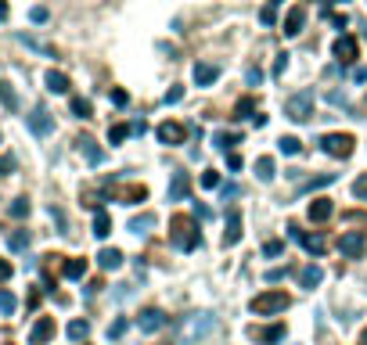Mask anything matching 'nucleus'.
I'll return each instance as SVG.
<instances>
[{"label": "nucleus", "instance_id": "nucleus-1", "mask_svg": "<svg viewBox=\"0 0 367 345\" xmlns=\"http://www.w3.org/2000/svg\"><path fill=\"white\" fill-rule=\"evenodd\" d=\"M213 331H217V317H213V313H191V317H184L180 327H177V345H198V341H205Z\"/></svg>", "mask_w": 367, "mask_h": 345}, {"label": "nucleus", "instance_id": "nucleus-2", "mask_svg": "<svg viewBox=\"0 0 367 345\" xmlns=\"http://www.w3.org/2000/svg\"><path fill=\"white\" fill-rule=\"evenodd\" d=\"M170 241H173L180 252H195V248L202 245V234H198L195 216H173V219H170Z\"/></svg>", "mask_w": 367, "mask_h": 345}, {"label": "nucleus", "instance_id": "nucleus-3", "mask_svg": "<svg viewBox=\"0 0 367 345\" xmlns=\"http://www.w3.org/2000/svg\"><path fill=\"white\" fill-rule=\"evenodd\" d=\"M292 306V295L288 292H263V295H256L252 302H248V310L256 313V317H278V313H285Z\"/></svg>", "mask_w": 367, "mask_h": 345}, {"label": "nucleus", "instance_id": "nucleus-4", "mask_svg": "<svg viewBox=\"0 0 367 345\" xmlns=\"http://www.w3.org/2000/svg\"><path fill=\"white\" fill-rule=\"evenodd\" d=\"M285 115L292 123H306L310 115H313V90H299L285 101Z\"/></svg>", "mask_w": 367, "mask_h": 345}, {"label": "nucleus", "instance_id": "nucleus-5", "mask_svg": "<svg viewBox=\"0 0 367 345\" xmlns=\"http://www.w3.org/2000/svg\"><path fill=\"white\" fill-rule=\"evenodd\" d=\"M321 148H324V155H332V158H349V155L356 151V137H353V133H324V137H321Z\"/></svg>", "mask_w": 367, "mask_h": 345}, {"label": "nucleus", "instance_id": "nucleus-6", "mask_svg": "<svg viewBox=\"0 0 367 345\" xmlns=\"http://www.w3.org/2000/svg\"><path fill=\"white\" fill-rule=\"evenodd\" d=\"M339 252H342V259H360L367 252V234L363 230H346L339 238Z\"/></svg>", "mask_w": 367, "mask_h": 345}, {"label": "nucleus", "instance_id": "nucleus-7", "mask_svg": "<svg viewBox=\"0 0 367 345\" xmlns=\"http://www.w3.org/2000/svg\"><path fill=\"white\" fill-rule=\"evenodd\" d=\"M288 230H292V238H295L310 256H324V252H328V241H324L321 234H306V230H302V226H295V223H292Z\"/></svg>", "mask_w": 367, "mask_h": 345}, {"label": "nucleus", "instance_id": "nucleus-8", "mask_svg": "<svg viewBox=\"0 0 367 345\" xmlns=\"http://www.w3.org/2000/svg\"><path fill=\"white\" fill-rule=\"evenodd\" d=\"M137 327H141L144 334L163 331V327H166V313H163L159 306H148V310H141V317H137Z\"/></svg>", "mask_w": 367, "mask_h": 345}, {"label": "nucleus", "instance_id": "nucleus-9", "mask_svg": "<svg viewBox=\"0 0 367 345\" xmlns=\"http://www.w3.org/2000/svg\"><path fill=\"white\" fill-rule=\"evenodd\" d=\"M248 338L256 345H278L285 341V324H270V327H248Z\"/></svg>", "mask_w": 367, "mask_h": 345}, {"label": "nucleus", "instance_id": "nucleus-10", "mask_svg": "<svg viewBox=\"0 0 367 345\" xmlns=\"http://www.w3.org/2000/svg\"><path fill=\"white\" fill-rule=\"evenodd\" d=\"M155 137H159V144H166V148H177V144L187 141V130L180 123H163V126H155Z\"/></svg>", "mask_w": 367, "mask_h": 345}, {"label": "nucleus", "instance_id": "nucleus-11", "mask_svg": "<svg viewBox=\"0 0 367 345\" xmlns=\"http://www.w3.org/2000/svg\"><path fill=\"white\" fill-rule=\"evenodd\" d=\"M50 338H55V317H40L29 331V345H47Z\"/></svg>", "mask_w": 367, "mask_h": 345}, {"label": "nucleus", "instance_id": "nucleus-12", "mask_svg": "<svg viewBox=\"0 0 367 345\" xmlns=\"http://www.w3.org/2000/svg\"><path fill=\"white\" fill-rule=\"evenodd\" d=\"M29 130H33L36 137L55 133V119H50V111H47V108H33V115H29Z\"/></svg>", "mask_w": 367, "mask_h": 345}, {"label": "nucleus", "instance_id": "nucleus-13", "mask_svg": "<svg viewBox=\"0 0 367 345\" xmlns=\"http://www.w3.org/2000/svg\"><path fill=\"white\" fill-rule=\"evenodd\" d=\"M356 54H360V47H356L353 36H339V40H335V58H339L342 65H353Z\"/></svg>", "mask_w": 367, "mask_h": 345}, {"label": "nucleus", "instance_id": "nucleus-14", "mask_svg": "<svg viewBox=\"0 0 367 345\" xmlns=\"http://www.w3.org/2000/svg\"><path fill=\"white\" fill-rule=\"evenodd\" d=\"M191 76H195L198 87H213V83L220 80V65H213V62H198Z\"/></svg>", "mask_w": 367, "mask_h": 345}, {"label": "nucleus", "instance_id": "nucleus-15", "mask_svg": "<svg viewBox=\"0 0 367 345\" xmlns=\"http://www.w3.org/2000/svg\"><path fill=\"white\" fill-rule=\"evenodd\" d=\"M241 241V216L231 209L227 212V230H224V248H234Z\"/></svg>", "mask_w": 367, "mask_h": 345}, {"label": "nucleus", "instance_id": "nucleus-16", "mask_svg": "<svg viewBox=\"0 0 367 345\" xmlns=\"http://www.w3.org/2000/svg\"><path fill=\"white\" fill-rule=\"evenodd\" d=\"M302 22H306V8H302V4H295V8L288 11L285 26H281V29H285V36H299V33H302Z\"/></svg>", "mask_w": 367, "mask_h": 345}, {"label": "nucleus", "instance_id": "nucleus-17", "mask_svg": "<svg viewBox=\"0 0 367 345\" xmlns=\"http://www.w3.org/2000/svg\"><path fill=\"white\" fill-rule=\"evenodd\" d=\"M191 191V177L187 172H173V180H170V202H184Z\"/></svg>", "mask_w": 367, "mask_h": 345}, {"label": "nucleus", "instance_id": "nucleus-18", "mask_svg": "<svg viewBox=\"0 0 367 345\" xmlns=\"http://www.w3.org/2000/svg\"><path fill=\"white\" fill-rule=\"evenodd\" d=\"M321 280H324V270H321L317 263H306V266L299 270V284H302V288H310V292H313V288H317Z\"/></svg>", "mask_w": 367, "mask_h": 345}, {"label": "nucleus", "instance_id": "nucleus-19", "mask_svg": "<svg viewBox=\"0 0 367 345\" xmlns=\"http://www.w3.org/2000/svg\"><path fill=\"white\" fill-rule=\"evenodd\" d=\"M332 212H335L332 198H313V202H310V219H313V223H324V219H332Z\"/></svg>", "mask_w": 367, "mask_h": 345}, {"label": "nucleus", "instance_id": "nucleus-20", "mask_svg": "<svg viewBox=\"0 0 367 345\" xmlns=\"http://www.w3.org/2000/svg\"><path fill=\"white\" fill-rule=\"evenodd\" d=\"M116 198H119L123 205H137V202H144V198H148V187H144V184H130V187H119V191H116Z\"/></svg>", "mask_w": 367, "mask_h": 345}, {"label": "nucleus", "instance_id": "nucleus-21", "mask_svg": "<svg viewBox=\"0 0 367 345\" xmlns=\"http://www.w3.org/2000/svg\"><path fill=\"white\" fill-rule=\"evenodd\" d=\"M76 144H80V151L87 155V162H90V165H101V162H104V151L97 148V141H94V137H80Z\"/></svg>", "mask_w": 367, "mask_h": 345}, {"label": "nucleus", "instance_id": "nucleus-22", "mask_svg": "<svg viewBox=\"0 0 367 345\" xmlns=\"http://www.w3.org/2000/svg\"><path fill=\"white\" fill-rule=\"evenodd\" d=\"M43 83H47V90H50V94H69V76H65V72H58V69H50V72L43 76Z\"/></svg>", "mask_w": 367, "mask_h": 345}, {"label": "nucleus", "instance_id": "nucleus-23", "mask_svg": "<svg viewBox=\"0 0 367 345\" xmlns=\"http://www.w3.org/2000/svg\"><path fill=\"white\" fill-rule=\"evenodd\" d=\"M97 266L101 270H119L123 266V252L119 248H101L97 252Z\"/></svg>", "mask_w": 367, "mask_h": 345}, {"label": "nucleus", "instance_id": "nucleus-24", "mask_svg": "<svg viewBox=\"0 0 367 345\" xmlns=\"http://www.w3.org/2000/svg\"><path fill=\"white\" fill-rule=\"evenodd\" d=\"M109 234H112V216L104 212V209H97V212H94V238H101V241H104Z\"/></svg>", "mask_w": 367, "mask_h": 345}, {"label": "nucleus", "instance_id": "nucleus-25", "mask_svg": "<svg viewBox=\"0 0 367 345\" xmlns=\"http://www.w3.org/2000/svg\"><path fill=\"white\" fill-rule=\"evenodd\" d=\"M256 177L263 180V184H274V177H278V172H274V158H270V155L256 158Z\"/></svg>", "mask_w": 367, "mask_h": 345}, {"label": "nucleus", "instance_id": "nucleus-26", "mask_svg": "<svg viewBox=\"0 0 367 345\" xmlns=\"http://www.w3.org/2000/svg\"><path fill=\"white\" fill-rule=\"evenodd\" d=\"M62 273H65L69 280H80V277L87 273V259H69V263L62 266Z\"/></svg>", "mask_w": 367, "mask_h": 345}, {"label": "nucleus", "instance_id": "nucleus-27", "mask_svg": "<svg viewBox=\"0 0 367 345\" xmlns=\"http://www.w3.org/2000/svg\"><path fill=\"white\" fill-rule=\"evenodd\" d=\"M151 226H155V216H151V212H144V216L130 219V230H133V234H148Z\"/></svg>", "mask_w": 367, "mask_h": 345}, {"label": "nucleus", "instance_id": "nucleus-28", "mask_svg": "<svg viewBox=\"0 0 367 345\" xmlns=\"http://www.w3.org/2000/svg\"><path fill=\"white\" fill-rule=\"evenodd\" d=\"M29 241H33V238H29V230H15V234L8 238L11 252H26V248H29Z\"/></svg>", "mask_w": 367, "mask_h": 345}, {"label": "nucleus", "instance_id": "nucleus-29", "mask_svg": "<svg viewBox=\"0 0 367 345\" xmlns=\"http://www.w3.org/2000/svg\"><path fill=\"white\" fill-rule=\"evenodd\" d=\"M252 111H256V101L252 97H241L234 104V119H252Z\"/></svg>", "mask_w": 367, "mask_h": 345}, {"label": "nucleus", "instance_id": "nucleus-30", "mask_svg": "<svg viewBox=\"0 0 367 345\" xmlns=\"http://www.w3.org/2000/svg\"><path fill=\"white\" fill-rule=\"evenodd\" d=\"M278 151H281V155H299V151H302V141H299V137H281V141H278Z\"/></svg>", "mask_w": 367, "mask_h": 345}, {"label": "nucleus", "instance_id": "nucleus-31", "mask_svg": "<svg viewBox=\"0 0 367 345\" xmlns=\"http://www.w3.org/2000/svg\"><path fill=\"white\" fill-rule=\"evenodd\" d=\"M87 334H90V324H87V320H72V324H69V338H72V341H87Z\"/></svg>", "mask_w": 367, "mask_h": 345}, {"label": "nucleus", "instance_id": "nucleus-32", "mask_svg": "<svg viewBox=\"0 0 367 345\" xmlns=\"http://www.w3.org/2000/svg\"><path fill=\"white\" fill-rule=\"evenodd\" d=\"M328 184H335V172H324V177L306 180V184H302V191H321V187H328Z\"/></svg>", "mask_w": 367, "mask_h": 345}, {"label": "nucleus", "instance_id": "nucleus-33", "mask_svg": "<svg viewBox=\"0 0 367 345\" xmlns=\"http://www.w3.org/2000/svg\"><path fill=\"white\" fill-rule=\"evenodd\" d=\"M18 310V299L11 295V292H0V313H4V317H11Z\"/></svg>", "mask_w": 367, "mask_h": 345}, {"label": "nucleus", "instance_id": "nucleus-34", "mask_svg": "<svg viewBox=\"0 0 367 345\" xmlns=\"http://www.w3.org/2000/svg\"><path fill=\"white\" fill-rule=\"evenodd\" d=\"M213 141H217V148H220V151H227V148H234V144H238V133H227V130H220Z\"/></svg>", "mask_w": 367, "mask_h": 345}, {"label": "nucleus", "instance_id": "nucleus-35", "mask_svg": "<svg viewBox=\"0 0 367 345\" xmlns=\"http://www.w3.org/2000/svg\"><path fill=\"white\" fill-rule=\"evenodd\" d=\"M0 101H4V108H11V111L18 108V97H15V90L8 83H0Z\"/></svg>", "mask_w": 367, "mask_h": 345}, {"label": "nucleus", "instance_id": "nucleus-36", "mask_svg": "<svg viewBox=\"0 0 367 345\" xmlns=\"http://www.w3.org/2000/svg\"><path fill=\"white\" fill-rule=\"evenodd\" d=\"M72 111L80 115V119H90V115H94V108H90V101H83V97H72Z\"/></svg>", "mask_w": 367, "mask_h": 345}, {"label": "nucleus", "instance_id": "nucleus-37", "mask_svg": "<svg viewBox=\"0 0 367 345\" xmlns=\"http://www.w3.org/2000/svg\"><path fill=\"white\" fill-rule=\"evenodd\" d=\"M130 133H133V130H130V126H123V123H119V126H112V130H109V141H112V144H123V141H126V137H130Z\"/></svg>", "mask_w": 367, "mask_h": 345}, {"label": "nucleus", "instance_id": "nucleus-38", "mask_svg": "<svg viewBox=\"0 0 367 345\" xmlns=\"http://www.w3.org/2000/svg\"><path fill=\"white\" fill-rule=\"evenodd\" d=\"M11 216H15V219H26V216H29V198H15V202H11Z\"/></svg>", "mask_w": 367, "mask_h": 345}, {"label": "nucleus", "instance_id": "nucleus-39", "mask_svg": "<svg viewBox=\"0 0 367 345\" xmlns=\"http://www.w3.org/2000/svg\"><path fill=\"white\" fill-rule=\"evenodd\" d=\"M22 43L33 47V50H40V54H47V58H55V47H47V43H40V40H33V36H22Z\"/></svg>", "mask_w": 367, "mask_h": 345}, {"label": "nucleus", "instance_id": "nucleus-40", "mask_svg": "<svg viewBox=\"0 0 367 345\" xmlns=\"http://www.w3.org/2000/svg\"><path fill=\"white\" fill-rule=\"evenodd\" d=\"M202 187H220V172L217 169H205L202 172Z\"/></svg>", "mask_w": 367, "mask_h": 345}, {"label": "nucleus", "instance_id": "nucleus-41", "mask_svg": "<svg viewBox=\"0 0 367 345\" xmlns=\"http://www.w3.org/2000/svg\"><path fill=\"white\" fill-rule=\"evenodd\" d=\"M259 22H263V26H274V22H278V11H274V4H267L263 11H259Z\"/></svg>", "mask_w": 367, "mask_h": 345}, {"label": "nucleus", "instance_id": "nucleus-42", "mask_svg": "<svg viewBox=\"0 0 367 345\" xmlns=\"http://www.w3.org/2000/svg\"><path fill=\"white\" fill-rule=\"evenodd\" d=\"M281 252H285V241H267V245H263V256H270V259L281 256Z\"/></svg>", "mask_w": 367, "mask_h": 345}, {"label": "nucleus", "instance_id": "nucleus-43", "mask_svg": "<svg viewBox=\"0 0 367 345\" xmlns=\"http://www.w3.org/2000/svg\"><path fill=\"white\" fill-rule=\"evenodd\" d=\"M126 327H130L126 320H116V324L109 327V338H123V334H126Z\"/></svg>", "mask_w": 367, "mask_h": 345}, {"label": "nucleus", "instance_id": "nucleus-44", "mask_svg": "<svg viewBox=\"0 0 367 345\" xmlns=\"http://www.w3.org/2000/svg\"><path fill=\"white\" fill-rule=\"evenodd\" d=\"M353 195H356V198H367V177H356V180H353Z\"/></svg>", "mask_w": 367, "mask_h": 345}, {"label": "nucleus", "instance_id": "nucleus-45", "mask_svg": "<svg viewBox=\"0 0 367 345\" xmlns=\"http://www.w3.org/2000/svg\"><path fill=\"white\" fill-rule=\"evenodd\" d=\"M11 169H15V158H11V155H4V158H0V177H8Z\"/></svg>", "mask_w": 367, "mask_h": 345}, {"label": "nucleus", "instance_id": "nucleus-46", "mask_svg": "<svg viewBox=\"0 0 367 345\" xmlns=\"http://www.w3.org/2000/svg\"><path fill=\"white\" fill-rule=\"evenodd\" d=\"M285 69H288V54H281L274 62V76H285Z\"/></svg>", "mask_w": 367, "mask_h": 345}, {"label": "nucleus", "instance_id": "nucleus-47", "mask_svg": "<svg viewBox=\"0 0 367 345\" xmlns=\"http://www.w3.org/2000/svg\"><path fill=\"white\" fill-rule=\"evenodd\" d=\"M11 273H15V270H11V263H8V259H0V280H11Z\"/></svg>", "mask_w": 367, "mask_h": 345}, {"label": "nucleus", "instance_id": "nucleus-48", "mask_svg": "<svg viewBox=\"0 0 367 345\" xmlns=\"http://www.w3.org/2000/svg\"><path fill=\"white\" fill-rule=\"evenodd\" d=\"M180 97H184V90H180V87H173V90H170V94L163 97V101H166V104H177Z\"/></svg>", "mask_w": 367, "mask_h": 345}, {"label": "nucleus", "instance_id": "nucleus-49", "mask_svg": "<svg viewBox=\"0 0 367 345\" xmlns=\"http://www.w3.org/2000/svg\"><path fill=\"white\" fill-rule=\"evenodd\" d=\"M29 18H33V22H47V8H33Z\"/></svg>", "mask_w": 367, "mask_h": 345}, {"label": "nucleus", "instance_id": "nucleus-50", "mask_svg": "<svg viewBox=\"0 0 367 345\" xmlns=\"http://www.w3.org/2000/svg\"><path fill=\"white\" fill-rule=\"evenodd\" d=\"M126 101H130V97H126V90H112V104H119V108H123Z\"/></svg>", "mask_w": 367, "mask_h": 345}, {"label": "nucleus", "instance_id": "nucleus-51", "mask_svg": "<svg viewBox=\"0 0 367 345\" xmlns=\"http://www.w3.org/2000/svg\"><path fill=\"white\" fill-rule=\"evenodd\" d=\"M220 195H224V202H227V198H238V195H241V191H238V187H234V184H227V187H220Z\"/></svg>", "mask_w": 367, "mask_h": 345}, {"label": "nucleus", "instance_id": "nucleus-52", "mask_svg": "<svg viewBox=\"0 0 367 345\" xmlns=\"http://www.w3.org/2000/svg\"><path fill=\"white\" fill-rule=\"evenodd\" d=\"M285 273H288V266H274V270H270V273H267V280H281V277H285Z\"/></svg>", "mask_w": 367, "mask_h": 345}, {"label": "nucleus", "instance_id": "nucleus-53", "mask_svg": "<svg viewBox=\"0 0 367 345\" xmlns=\"http://www.w3.org/2000/svg\"><path fill=\"white\" fill-rule=\"evenodd\" d=\"M245 80H248V83H252V87H256V83H259V80H263V72H259V69H248V72H245Z\"/></svg>", "mask_w": 367, "mask_h": 345}, {"label": "nucleus", "instance_id": "nucleus-54", "mask_svg": "<svg viewBox=\"0 0 367 345\" xmlns=\"http://www.w3.org/2000/svg\"><path fill=\"white\" fill-rule=\"evenodd\" d=\"M227 165H231V169H241V155L231 151V155H227Z\"/></svg>", "mask_w": 367, "mask_h": 345}, {"label": "nucleus", "instance_id": "nucleus-55", "mask_svg": "<svg viewBox=\"0 0 367 345\" xmlns=\"http://www.w3.org/2000/svg\"><path fill=\"white\" fill-rule=\"evenodd\" d=\"M8 15H11V8H8V0H0V22H4Z\"/></svg>", "mask_w": 367, "mask_h": 345}, {"label": "nucleus", "instance_id": "nucleus-56", "mask_svg": "<svg viewBox=\"0 0 367 345\" xmlns=\"http://www.w3.org/2000/svg\"><path fill=\"white\" fill-rule=\"evenodd\" d=\"M360 345H367V327H363V334H360Z\"/></svg>", "mask_w": 367, "mask_h": 345}, {"label": "nucleus", "instance_id": "nucleus-57", "mask_svg": "<svg viewBox=\"0 0 367 345\" xmlns=\"http://www.w3.org/2000/svg\"><path fill=\"white\" fill-rule=\"evenodd\" d=\"M270 4H274V8H278V4H285V0H270Z\"/></svg>", "mask_w": 367, "mask_h": 345}, {"label": "nucleus", "instance_id": "nucleus-58", "mask_svg": "<svg viewBox=\"0 0 367 345\" xmlns=\"http://www.w3.org/2000/svg\"><path fill=\"white\" fill-rule=\"evenodd\" d=\"M339 4H342V0H339Z\"/></svg>", "mask_w": 367, "mask_h": 345}]
</instances>
